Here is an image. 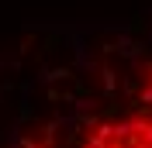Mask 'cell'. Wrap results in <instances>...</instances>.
I'll return each mask as SVG.
<instances>
[{"label": "cell", "mask_w": 152, "mask_h": 148, "mask_svg": "<svg viewBox=\"0 0 152 148\" xmlns=\"http://www.w3.org/2000/svg\"><path fill=\"white\" fill-rule=\"evenodd\" d=\"M59 35L66 38L69 48H73V69H76V73H94V69H97V59L90 55V45H86L90 28H59Z\"/></svg>", "instance_id": "cell-1"}, {"label": "cell", "mask_w": 152, "mask_h": 148, "mask_svg": "<svg viewBox=\"0 0 152 148\" xmlns=\"http://www.w3.org/2000/svg\"><path fill=\"white\" fill-rule=\"evenodd\" d=\"M42 86H52V83H66V79H73V65H59V69H38L35 76Z\"/></svg>", "instance_id": "cell-2"}, {"label": "cell", "mask_w": 152, "mask_h": 148, "mask_svg": "<svg viewBox=\"0 0 152 148\" xmlns=\"http://www.w3.org/2000/svg\"><path fill=\"white\" fill-rule=\"evenodd\" d=\"M100 83H104V96L111 100V114H114V107H118V103H114V90H118V73H114L111 65H104V69H100Z\"/></svg>", "instance_id": "cell-3"}, {"label": "cell", "mask_w": 152, "mask_h": 148, "mask_svg": "<svg viewBox=\"0 0 152 148\" xmlns=\"http://www.w3.org/2000/svg\"><path fill=\"white\" fill-rule=\"evenodd\" d=\"M18 120H21V124L35 120V107H31V100H28V96H21V103H18Z\"/></svg>", "instance_id": "cell-4"}, {"label": "cell", "mask_w": 152, "mask_h": 148, "mask_svg": "<svg viewBox=\"0 0 152 148\" xmlns=\"http://www.w3.org/2000/svg\"><path fill=\"white\" fill-rule=\"evenodd\" d=\"M138 103H142V110H152V83L142 86V93H138Z\"/></svg>", "instance_id": "cell-5"}, {"label": "cell", "mask_w": 152, "mask_h": 148, "mask_svg": "<svg viewBox=\"0 0 152 148\" xmlns=\"http://www.w3.org/2000/svg\"><path fill=\"white\" fill-rule=\"evenodd\" d=\"M104 145H107V138H100V134H90L83 141V148H104Z\"/></svg>", "instance_id": "cell-6"}, {"label": "cell", "mask_w": 152, "mask_h": 148, "mask_svg": "<svg viewBox=\"0 0 152 148\" xmlns=\"http://www.w3.org/2000/svg\"><path fill=\"white\" fill-rule=\"evenodd\" d=\"M21 148H48V145H45V141L38 145V141H31V138H21Z\"/></svg>", "instance_id": "cell-7"}, {"label": "cell", "mask_w": 152, "mask_h": 148, "mask_svg": "<svg viewBox=\"0 0 152 148\" xmlns=\"http://www.w3.org/2000/svg\"><path fill=\"white\" fill-rule=\"evenodd\" d=\"M45 96H48V100H52V103H56V100H62V93H59L56 86H48V90H45Z\"/></svg>", "instance_id": "cell-8"}, {"label": "cell", "mask_w": 152, "mask_h": 148, "mask_svg": "<svg viewBox=\"0 0 152 148\" xmlns=\"http://www.w3.org/2000/svg\"><path fill=\"white\" fill-rule=\"evenodd\" d=\"M145 73H149V76H152V62H145Z\"/></svg>", "instance_id": "cell-9"}, {"label": "cell", "mask_w": 152, "mask_h": 148, "mask_svg": "<svg viewBox=\"0 0 152 148\" xmlns=\"http://www.w3.org/2000/svg\"><path fill=\"white\" fill-rule=\"evenodd\" d=\"M149 45H152V31H149Z\"/></svg>", "instance_id": "cell-10"}, {"label": "cell", "mask_w": 152, "mask_h": 148, "mask_svg": "<svg viewBox=\"0 0 152 148\" xmlns=\"http://www.w3.org/2000/svg\"><path fill=\"white\" fill-rule=\"evenodd\" d=\"M7 148H10V145H7Z\"/></svg>", "instance_id": "cell-11"}]
</instances>
